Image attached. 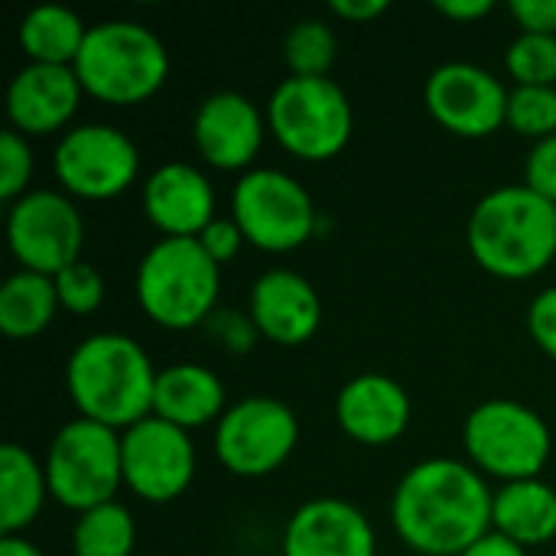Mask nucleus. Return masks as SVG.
I'll list each match as a JSON object with an SVG mask.
<instances>
[{
    "mask_svg": "<svg viewBox=\"0 0 556 556\" xmlns=\"http://www.w3.org/2000/svg\"><path fill=\"white\" fill-rule=\"evenodd\" d=\"M336 59H339V36L326 20L306 16V20H296L287 29V36H283V62H287L290 75L329 78Z\"/></svg>",
    "mask_w": 556,
    "mask_h": 556,
    "instance_id": "nucleus-27",
    "label": "nucleus"
},
{
    "mask_svg": "<svg viewBox=\"0 0 556 556\" xmlns=\"http://www.w3.org/2000/svg\"><path fill=\"white\" fill-rule=\"evenodd\" d=\"M42 459L20 443L0 450V534H26L49 502Z\"/></svg>",
    "mask_w": 556,
    "mask_h": 556,
    "instance_id": "nucleus-23",
    "label": "nucleus"
},
{
    "mask_svg": "<svg viewBox=\"0 0 556 556\" xmlns=\"http://www.w3.org/2000/svg\"><path fill=\"white\" fill-rule=\"evenodd\" d=\"M7 248L20 270L55 277L81 261L85 218L62 189H29L7 208Z\"/></svg>",
    "mask_w": 556,
    "mask_h": 556,
    "instance_id": "nucleus-12",
    "label": "nucleus"
},
{
    "mask_svg": "<svg viewBox=\"0 0 556 556\" xmlns=\"http://www.w3.org/2000/svg\"><path fill=\"white\" fill-rule=\"evenodd\" d=\"M52 173L65 195L78 202H111L137 182L140 150L130 134L114 124H75L55 140Z\"/></svg>",
    "mask_w": 556,
    "mask_h": 556,
    "instance_id": "nucleus-11",
    "label": "nucleus"
},
{
    "mask_svg": "<svg viewBox=\"0 0 556 556\" xmlns=\"http://www.w3.org/2000/svg\"><path fill=\"white\" fill-rule=\"evenodd\" d=\"M505 81L476 62H443L427 75L424 104L430 117L463 140H485L508 117Z\"/></svg>",
    "mask_w": 556,
    "mask_h": 556,
    "instance_id": "nucleus-14",
    "label": "nucleus"
},
{
    "mask_svg": "<svg viewBox=\"0 0 556 556\" xmlns=\"http://www.w3.org/2000/svg\"><path fill=\"white\" fill-rule=\"evenodd\" d=\"M134 296L153 326L189 332L218 309L222 267L195 238H156L137 261Z\"/></svg>",
    "mask_w": 556,
    "mask_h": 556,
    "instance_id": "nucleus-4",
    "label": "nucleus"
},
{
    "mask_svg": "<svg viewBox=\"0 0 556 556\" xmlns=\"http://www.w3.org/2000/svg\"><path fill=\"white\" fill-rule=\"evenodd\" d=\"M414 417L410 394L401 381L365 371L349 378L336 394V424L339 430L362 446H391L397 443Z\"/></svg>",
    "mask_w": 556,
    "mask_h": 556,
    "instance_id": "nucleus-20",
    "label": "nucleus"
},
{
    "mask_svg": "<svg viewBox=\"0 0 556 556\" xmlns=\"http://www.w3.org/2000/svg\"><path fill=\"white\" fill-rule=\"evenodd\" d=\"M248 313L261 339L280 349L306 345L323 326V300L316 287L290 267H270L251 283Z\"/></svg>",
    "mask_w": 556,
    "mask_h": 556,
    "instance_id": "nucleus-18",
    "label": "nucleus"
},
{
    "mask_svg": "<svg viewBox=\"0 0 556 556\" xmlns=\"http://www.w3.org/2000/svg\"><path fill=\"white\" fill-rule=\"evenodd\" d=\"M505 72L515 85L556 88V36L518 33L505 52Z\"/></svg>",
    "mask_w": 556,
    "mask_h": 556,
    "instance_id": "nucleus-29",
    "label": "nucleus"
},
{
    "mask_svg": "<svg viewBox=\"0 0 556 556\" xmlns=\"http://www.w3.org/2000/svg\"><path fill=\"white\" fill-rule=\"evenodd\" d=\"M505 124L528 140H547L556 134V88L551 85H515L508 91Z\"/></svg>",
    "mask_w": 556,
    "mask_h": 556,
    "instance_id": "nucleus-28",
    "label": "nucleus"
},
{
    "mask_svg": "<svg viewBox=\"0 0 556 556\" xmlns=\"http://www.w3.org/2000/svg\"><path fill=\"white\" fill-rule=\"evenodd\" d=\"M463 556H531L525 547H518L515 541H508V538H502V534H495V531H489L482 541H476L469 551Z\"/></svg>",
    "mask_w": 556,
    "mask_h": 556,
    "instance_id": "nucleus-39",
    "label": "nucleus"
},
{
    "mask_svg": "<svg viewBox=\"0 0 556 556\" xmlns=\"http://www.w3.org/2000/svg\"><path fill=\"white\" fill-rule=\"evenodd\" d=\"M62 313L55 280L33 270H13L0 283V332L13 342L42 336Z\"/></svg>",
    "mask_w": 556,
    "mask_h": 556,
    "instance_id": "nucleus-25",
    "label": "nucleus"
},
{
    "mask_svg": "<svg viewBox=\"0 0 556 556\" xmlns=\"http://www.w3.org/2000/svg\"><path fill=\"white\" fill-rule=\"evenodd\" d=\"M156 375L160 368L137 339L94 332L65 358V394L78 417L124 433L153 414Z\"/></svg>",
    "mask_w": 556,
    "mask_h": 556,
    "instance_id": "nucleus-2",
    "label": "nucleus"
},
{
    "mask_svg": "<svg viewBox=\"0 0 556 556\" xmlns=\"http://www.w3.org/2000/svg\"><path fill=\"white\" fill-rule=\"evenodd\" d=\"M199 244H202V251L218 264V267H225V264H231L238 254H241V248L248 244L244 241V235H241V228L235 225V218L228 215V218H215L199 238H195Z\"/></svg>",
    "mask_w": 556,
    "mask_h": 556,
    "instance_id": "nucleus-35",
    "label": "nucleus"
},
{
    "mask_svg": "<svg viewBox=\"0 0 556 556\" xmlns=\"http://www.w3.org/2000/svg\"><path fill=\"white\" fill-rule=\"evenodd\" d=\"M85 36L88 23L62 3H39L16 26L20 52L26 55V62L39 65H75Z\"/></svg>",
    "mask_w": 556,
    "mask_h": 556,
    "instance_id": "nucleus-24",
    "label": "nucleus"
},
{
    "mask_svg": "<svg viewBox=\"0 0 556 556\" xmlns=\"http://www.w3.org/2000/svg\"><path fill=\"white\" fill-rule=\"evenodd\" d=\"M528 332L534 345L556 362V283L544 287L528 306Z\"/></svg>",
    "mask_w": 556,
    "mask_h": 556,
    "instance_id": "nucleus-34",
    "label": "nucleus"
},
{
    "mask_svg": "<svg viewBox=\"0 0 556 556\" xmlns=\"http://www.w3.org/2000/svg\"><path fill=\"white\" fill-rule=\"evenodd\" d=\"M75 75L88 98L127 108L150 101L169 78L166 42L137 20H101L88 26L75 59Z\"/></svg>",
    "mask_w": 556,
    "mask_h": 556,
    "instance_id": "nucleus-5",
    "label": "nucleus"
},
{
    "mask_svg": "<svg viewBox=\"0 0 556 556\" xmlns=\"http://www.w3.org/2000/svg\"><path fill=\"white\" fill-rule=\"evenodd\" d=\"M433 10L453 23H476V20L489 16L495 10V3L492 0H437Z\"/></svg>",
    "mask_w": 556,
    "mask_h": 556,
    "instance_id": "nucleus-38",
    "label": "nucleus"
},
{
    "mask_svg": "<svg viewBox=\"0 0 556 556\" xmlns=\"http://www.w3.org/2000/svg\"><path fill=\"white\" fill-rule=\"evenodd\" d=\"M68 547L72 556H130L137 547V525L130 508L108 502L75 515Z\"/></svg>",
    "mask_w": 556,
    "mask_h": 556,
    "instance_id": "nucleus-26",
    "label": "nucleus"
},
{
    "mask_svg": "<svg viewBox=\"0 0 556 556\" xmlns=\"http://www.w3.org/2000/svg\"><path fill=\"white\" fill-rule=\"evenodd\" d=\"M267 130L296 160H336L355 130V111L336 78L287 75L264 104Z\"/></svg>",
    "mask_w": 556,
    "mask_h": 556,
    "instance_id": "nucleus-7",
    "label": "nucleus"
},
{
    "mask_svg": "<svg viewBox=\"0 0 556 556\" xmlns=\"http://www.w3.org/2000/svg\"><path fill=\"white\" fill-rule=\"evenodd\" d=\"M508 13L521 33L556 36V0H511Z\"/></svg>",
    "mask_w": 556,
    "mask_h": 556,
    "instance_id": "nucleus-36",
    "label": "nucleus"
},
{
    "mask_svg": "<svg viewBox=\"0 0 556 556\" xmlns=\"http://www.w3.org/2000/svg\"><path fill=\"white\" fill-rule=\"evenodd\" d=\"M492 482L453 456L414 463L391 492V528L420 556H463L492 531Z\"/></svg>",
    "mask_w": 556,
    "mask_h": 556,
    "instance_id": "nucleus-1",
    "label": "nucleus"
},
{
    "mask_svg": "<svg viewBox=\"0 0 556 556\" xmlns=\"http://www.w3.org/2000/svg\"><path fill=\"white\" fill-rule=\"evenodd\" d=\"M231 218L244 241L264 254H290L319 235V208L309 189L277 166H254L238 176Z\"/></svg>",
    "mask_w": 556,
    "mask_h": 556,
    "instance_id": "nucleus-9",
    "label": "nucleus"
},
{
    "mask_svg": "<svg viewBox=\"0 0 556 556\" xmlns=\"http://www.w3.org/2000/svg\"><path fill=\"white\" fill-rule=\"evenodd\" d=\"M202 329L228 355H248L261 342V332H257V326H254L248 309H225V306H218Z\"/></svg>",
    "mask_w": 556,
    "mask_h": 556,
    "instance_id": "nucleus-32",
    "label": "nucleus"
},
{
    "mask_svg": "<svg viewBox=\"0 0 556 556\" xmlns=\"http://www.w3.org/2000/svg\"><path fill=\"white\" fill-rule=\"evenodd\" d=\"M42 466L52 502L75 515L117 502L114 495L124 489L121 433L104 424L75 417L55 430Z\"/></svg>",
    "mask_w": 556,
    "mask_h": 556,
    "instance_id": "nucleus-8",
    "label": "nucleus"
},
{
    "mask_svg": "<svg viewBox=\"0 0 556 556\" xmlns=\"http://www.w3.org/2000/svg\"><path fill=\"white\" fill-rule=\"evenodd\" d=\"M388 0H329V13L345 23H371L388 13Z\"/></svg>",
    "mask_w": 556,
    "mask_h": 556,
    "instance_id": "nucleus-37",
    "label": "nucleus"
},
{
    "mask_svg": "<svg viewBox=\"0 0 556 556\" xmlns=\"http://www.w3.org/2000/svg\"><path fill=\"white\" fill-rule=\"evenodd\" d=\"M300 446L296 410L270 394H251L222 414L212 430V450L225 472L238 479H267L290 463Z\"/></svg>",
    "mask_w": 556,
    "mask_h": 556,
    "instance_id": "nucleus-10",
    "label": "nucleus"
},
{
    "mask_svg": "<svg viewBox=\"0 0 556 556\" xmlns=\"http://www.w3.org/2000/svg\"><path fill=\"white\" fill-rule=\"evenodd\" d=\"M267 134V114L241 91H212L192 114L195 153L218 173L254 169Z\"/></svg>",
    "mask_w": 556,
    "mask_h": 556,
    "instance_id": "nucleus-15",
    "label": "nucleus"
},
{
    "mask_svg": "<svg viewBox=\"0 0 556 556\" xmlns=\"http://www.w3.org/2000/svg\"><path fill=\"white\" fill-rule=\"evenodd\" d=\"M140 208L160 238H199L218 218L212 179L182 160H169L143 179Z\"/></svg>",
    "mask_w": 556,
    "mask_h": 556,
    "instance_id": "nucleus-17",
    "label": "nucleus"
},
{
    "mask_svg": "<svg viewBox=\"0 0 556 556\" xmlns=\"http://www.w3.org/2000/svg\"><path fill=\"white\" fill-rule=\"evenodd\" d=\"M52 280H55V293H59L62 313H72V316H94L101 309L104 296H108L104 274L94 264H88V261L68 264Z\"/></svg>",
    "mask_w": 556,
    "mask_h": 556,
    "instance_id": "nucleus-30",
    "label": "nucleus"
},
{
    "mask_svg": "<svg viewBox=\"0 0 556 556\" xmlns=\"http://www.w3.org/2000/svg\"><path fill=\"white\" fill-rule=\"evenodd\" d=\"M33 169H36V156H33L29 137L7 127L0 134V199L7 205H13L16 199L29 192Z\"/></svg>",
    "mask_w": 556,
    "mask_h": 556,
    "instance_id": "nucleus-31",
    "label": "nucleus"
},
{
    "mask_svg": "<svg viewBox=\"0 0 556 556\" xmlns=\"http://www.w3.org/2000/svg\"><path fill=\"white\" fill-rule=\"evenodd\" d=\"M225 410H228L225 384L208 365L173 362L160 368L156 391H153V417L192 433L208 424L215 427Z\"/></svg>",
    "mask_w": 556,
    "mask_h": 556,
    "instance_id": "nucleus-21",
    "label": "nucleus"
},
{
    "mask_svg": "<svg viewBox=\"0 0 556 556\" xmlns=\"http://www.w3.org/2000/svg\"><path fill=\"white\" fill-rule=\"evenodd\" d=\"M124 489L147 505H169L182 498L195 479L199 453L189 430L160 417H147L121 433Z\"/></svg>",
    "mask_w": 556,
    "mask_h": 556,
    "instance_id": "nucleus-13",
    "label": "nucleus"
},
{
    "mask_svg": "<svg viewBox=\"0 0 556 556\" xmlns=\"http://www.w3.org/2000/svg\"><path fill=\"white\" fill-rule=\"evenodd\" d=\"M466 463L498 485L541 479L554 453V433L547 420L511 397H492L469 410L463 424Z\"/></svg>",
    "mask_w": 556,
    "mask_h": 556,
    "instance_id": "nucleus-6",
    "label": "nucleus"
},
{
    "mask_svg": "<svg viewBox=\"0 0 556 556\" xmlns=\"http://www.w3.org/2000/svg\"><path fill=\"white\" fill-rule=\"evenodd\" d=\"M492 531L518 547H544L556 541V489L544 479L508 482L495 489Z\"/></svg>",
    "mask_w": 556,
    "mask_h": 556,
    "instance_id": "nucleus-22",
    "label": "nucleus"
},
{
    "mask_svg": "<svg viewBox=\"0 0 556 556\" xmlns=\"http://www.w3.org/2000/svg\"><path fill=\"white\" fill-rule=\"evenodd\" d=\"M283 556H378V531L358 505L319 495L290 515Z\"/></svg>",
    "mask_w": 556,
    "mask_h": 556,
    "instance_id": "nucleus-19",
    "label": "nucleus"
},
{
    "mask_svg": "<svg viewBox=\"0 0 556 556\" xmlns=\"http://www.w3.org/2000/svg\"><path fill=\"white\" fill-rule=\"evenodd\" d=\"M525 186L556 205V134L531 143L525 160Z\"/></svg>",
    "mask_w": 556,
    "mask_h": 556,
    "instance_id": "nucleus-33",
    "label": "nucleus"
},
{
    "mask_svg": "<svg viewBox=\"0 0 556 556\" xmlns=\"http://www.w3.org/2000/svg\"><path fill=\"white\" fill-rule=\"evenodd\" d=\"M0 556H46L26 534H0Z\"/></svg>",
    "mask_w": 556,
    "mask_h": 556,
    "instance_id": "nucleus-40",
    "label": "nucleus"
},
{
    "mask_svg": "<svg viewBox=\"0 0 556 556\" xmlns=\"http://www.w3.org/2000/svg\"><path fill=\"white\" fill-rule=\"evenodd\" d=\"M466 244L485 274L531 280L556 261V205L525 182L498 186L469 212Z\"/></svg>",
    "mask_w": 556,
    "mask_h": 556,
    "instance_id": "nucleus-3",
    "label": "nucleus"
},
{
    "mask_svg": "<svg viewBox=\"0 0 556 556\" xmlns=\"http://www.w3.org/2000/svg\"><path fill=\"white\" fill-rule=\"evenodd\" d=\"M85 88L72 65H39L26 62L13 72L3 104L10 130L23 137H49L75 127V114L81 108Z\"/></svg>",
    "mask_w": 556,
    "mask_h": 556,
    "instance_id": "nucleus-16",
    "label": "nucleus"
}]
</instances>
